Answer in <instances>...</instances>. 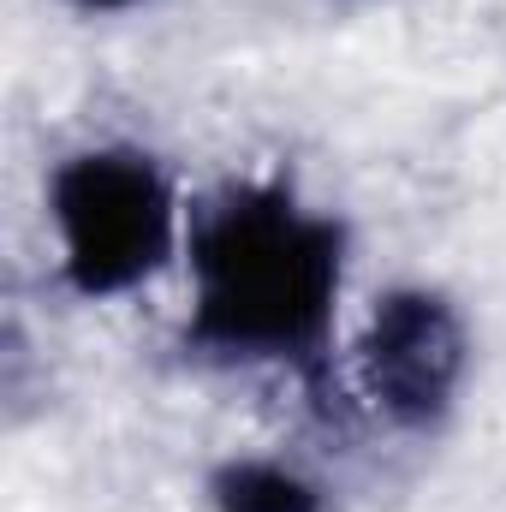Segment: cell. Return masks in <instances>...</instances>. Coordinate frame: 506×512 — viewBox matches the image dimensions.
<instances>
[{
	"mask_svg": "<svg viewBox=\"0 0 506 512\" xmlns=\"http://www.w3.org/2000/svg\"><path fill=\"white\" fill-rule=\"evenodd\" d=\"M352 221L316 203L286 167L239 173L191 197L179 358L221 376H280L316 405L346 393Z\"/></svg>",
	"mask_w": 506,
	"mask_h": 512,
	"instance_id": "1",
	"label": "cell"
},
{
	"mask_svg": "<svg viewBox=\"0 0 506 512\" xmlns=\"http://www.w3.org/2000/svg\"><path fill=\"white\" fill-rule=\"evenodd\" d=\"M54 286L72 304H120L179 274L191 197L173 161L137 137H90L42 173Z\"/></svg>",
	"mask_w": 506,
	"mask_h": 512,
	"instance_id": "2",
	"label": "cell"
},
{
	"mask_svg": "<svg viewBox=\"0 0 506 512\" xmlns=\"http://www.w3.org/2000/svg\"><path fill=\"white\" fill-rule=\"evenodd\" d=\"M477 370V334L465 304L435 280H393L364 304V322L346 340V393L381 429L435 441Z\"/></svg>",
	"mask_w": 506,
	"mask_h": 512,
	"instance_id": "3",
	"label": "cell"
},
{
	"mask_svg": "<svg viewBox=\"0 0 506 512\" xmlns=\"http://www.w3.org/2000/svg\"><path fill=\"white\" fill-rule=\"evenodd\" d=\"M203 512H334V489L292 453L233 447L203 471Z\"/></svg>",
	"mask_w": 506,
	"mask_h": 512,
	"instance_id": "4",
	"label": "cell"
},
{
	"mask_svg": "<svg viewBox=\"0 0 506 512\" xmlns=\"http://www.w3.org/2000/svg\"><path fill=\"white\" fill-rule=\"evenodd\" d=\"M60 6H66V12H78V18H90V24H96V18H131V12H143V6H149V0H60Z\"/></svg>",
	"mask_w": 506,
	"mask_h": 512,
	"instance_id": "5",
	"label": "cell"
}]
</instances>
